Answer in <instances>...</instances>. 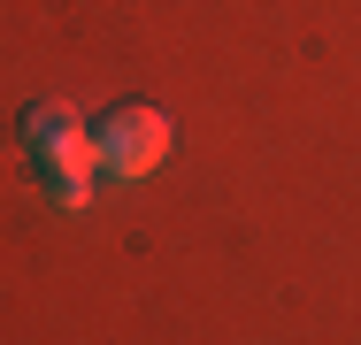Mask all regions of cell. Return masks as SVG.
I'll use <instances>...</instances> for the list:
<instances>
[{
  "label": "cell",
  "mask_w": 361,
  "mask_h": 345,
  "mask_svg": "<svg viewBox=\"0 0 361 345\" xmlns=\"http://www.w3.org/2000/svg\"><path fill=\"white\" fill-rule=\"evenodd\" d=\"M92 161H100V177H116V184L154 177V169L169 161V115H161V108H116V115L92 131Z\"/></svg>",
  "instance_id": "6da1fadb"
},
{
  "label": "cell",
  "mask_w": 361,
  "mask_h": 345,
  "mask_svg": "<svg viewBox=\"0 0 361 345\" xmlns=\"http://www.w3.org/2000/svg\"><path fill=\"white\" fill-rule=\"evenodd\" d=\"M62 131H77V123H70V108H31V115H23V138H31V153H39L47 138H62Z\"/></svg>",
  "instance_id": "7a4b0ae2"
}]
</instances>
